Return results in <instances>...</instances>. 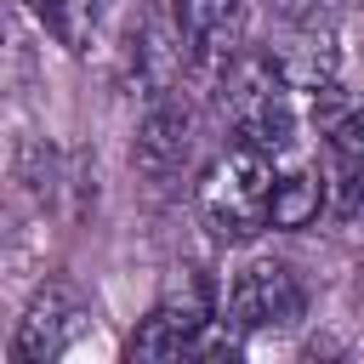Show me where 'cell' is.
<instances>
[{
    "label": "cell",
    "instance_id": "obj_1",
    "mask_svg": "<svg viewBox=\"0 0 364 364\" xmlns=\"http://www.w3.org/2000/svg\"><path fill=\"white\" fill-rule=\"evenodd\" d=\"M273 182H279V159L250 142H233L205 165L193 188V210L222 245H245L262 228H273Z\"/></svg>",
    "mask_w": 364,
    "mask_h": 364
},
{
    "label": "cell",
    "instance_id": "obj_2",
    "mask_svg": "<svg viewBox=\"0 0 364 364\" xmlns=\"http://www.w3.org/2000/svg\"><path fill=\"white\" fill-rule=\"evenodd\" d=\"M222 114L233 142H250L273 159H290L301 114H296V85L267 51H239L233 68L222 74Z\"/></svg>",
    "mask_w": 364,
    "mask_h": 364
},
{
    "label": "cell",
    "instance_id": "obj_3",
    "mask_svg": "<svg viewBox=\"0 0 364 364\" xmlns=\"http://www.w3.org/2000/svg\"><path fill=\"white\" fill-rule=\"evenodd\" d=\"M307 119L324 154V210L353 216L364 205V102L353 91H341L336 80H324L318 91H307Z\"/></svg>",
    "mask_w": 364,
    "mask_h": 364
},
{
    "label": "cell",
    "instance_id": "obj_4",
    "mask_svg": "<svg viewBox=\"0 0 364 364\" xmlns=\"http://www.w3.org/2000/svg\"><path fill=\"white\" fill-rule=\"evenodd\" d=\"M210 324H216V290H210V279L205 273H182L148 307V318L131 330L125 353L131 358H182V353H193L205 341Z\"/></svg>",
    "mask_w": 364,
    "mask_h": 364
},
{
    "label": "cell",
    "instance_id": "obj_5",
    "mask_svg": "<svg viewBox=\"0 0 364 364\" xmlns=\"http://www.w3.org/2000/svg\"><path fill=\"white\" fill-rule=\"evenodd\" d=\"M307 313V290L284 262H250L233 284H228V307L222 324L233 336H256V330H290Z\"/></svg>",
    "mask_w": 364,
    "mask_h": 364
},
{
    "label": "cell",
    "instance_id": "obj_6",
    "mask_svg": "<svg viewBox=\"0 0 364 364\" xmlns=\"http://www.w3.org/2000/svg\"><path fill=\"white\" fill-rule=\"evenodd\" d=\"M85 324H91V301H85V290H80L74 279H46V284L28 296L23 318H17L11 358H23V364H46V358L68 353V347L85 336Z\"/></svg>",
    "mask_w": 364,
    "mask_h": 364
},
{
    "label": "cell",
    "instance_id": "obj_7",
    "mask_svg": "<svg viewBox=\"0 0 364 364\" xmlns=\"http://www.w3.org/2000/svg\"><path fill=\"white\" fill-rule=\"evenodd\" d=\"M176 23L188 40V68H199L205 80H222L245 51L250 0H176Z\"/></svg>",
    "mask_w": 364,
    "mask_h": 364
},
{
    "label": "cell",
    "instance_id": "obj_8",
    "mask_svg": "<svg viewBox=\"0 0 364 364\" xmlns=\"http://www.w3.org/2000/svg\"><path fill=\"white\" fill-rule=\"evenodd\" d=\"M193 136H199L193 108H188L176 91H165V97H154V108L142 114L136 142H131V159H136V171H142L148 182H171V176H182V165L193 159Z\"/></svg>",
    "mask_w": 364,
    "mask_h": 364
},
{
    "label": "cell",
    "instance_id": "obj_9",
    "mask_svg": "<svg viewBox=\"0 0 364 364\" xmlns=\"http://www.w3.org/2000/svg\"><path fill=\"white\" fill-rule=\"evenodd\" d=\"M131 68H136V85L142 97H165L176 91L182 68H188V40H182V23H176V6H154L136 34H131Z\"/></svg>",
    "mask_w": 364,
    "mask_h": 364
},
{
    "label": "cell",
    "instance_id": "obj_10",
    "mask_svg": "<svg viewBox=\"0 0 364 364\" xmlns=\"http://www.w3.org/2000/svg\"><path fill=\"white\" fill-rule=\"evenodd\" d=\"M318 210H324V176L307 171V165L279 171V182H273V228H307V222H318Z\"/></svg>",
    "mask_w": 364,
    "mask_h": 364
},
{
    "label": "cell",
    "instance_id": "obj_11",
    "mask_svg": "<svg viewBox=\"0 0 364 364\" xmlns=\"http://www.w3.org/2000/svg\"><path fill=\"white\" fill-rule=\"evenodd\" d=\"M28 11H34L68 51H85V40H91V0H28Z\"/></svg>",
    "mask_w": 364,
    "mask_h": 364
},
{
    "label": "cell",
    "instance_id": "obj_12",
    "mask_svg": "<svg viewBox=\"0 0 364 364\" xmlns=\"http://www.w3.org/2000/svg\"><path fill=\"white\" fill-rule=\"evenodd\" d=\"M284 23H318V17H330L336 11V0H267Z\"/></svg>",
    "mask_w": 364,
    "mask_h": 364
},
{
    "label": "cell",
    "instance_id": "obj_13",
    "mask_svg": "<svg viewBox=\"0 0 364 364\" xmlns=\"http://www.w3.org/2000/svg\"><path fill=\"white\" fill-rule=\"evenodd\" d=\"M358 273H364V267H358ZM358 284H364V279H358Z\"/></svg>",
    "mask_w": 364,
    "mask_h": 364
}]
</instances>
